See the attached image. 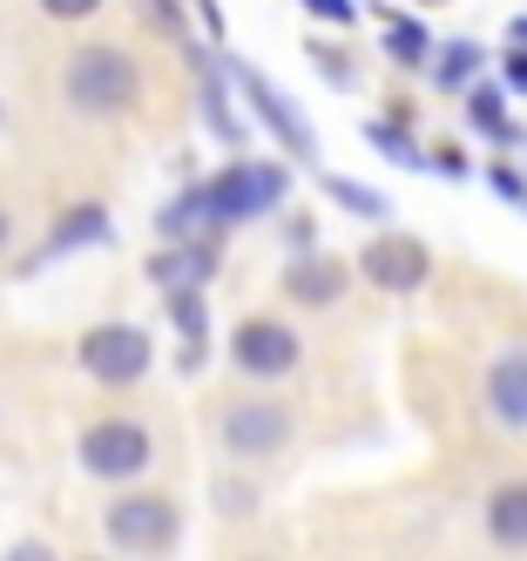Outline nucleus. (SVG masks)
Returning a JSON list of instances; mask_svg holds the SVG:
<instances>
[{"instance_id":"f257e3e1","label":"nucleus","mask_w":527,"mask_h":561,"mask_svg":"<svg viewBox=\"0 0 527 561\" xmlns=\"http://www.w3.org/2000/svg\"><path fill=\"white\" fill-rule=\"evenodd\" d=\"M61 95L75 115H95V123H115L142 102V61L122 42H81L61 68Z\"/></svg>"},{"instance_id":"f03ea898","label":"nucleus","mask_w":527,"mask_h":561,"mask_svg":"<svg viewBox=\"0 0 527 561\" xmlns=\"http://www.w3.org/2000/svg\"><path fill=\"white\" fill-rule=\"evenodd\" d=\"M203 196H210V224L230 230V224H251V217H271L284 196H291V163H251V156H230L217 176H203Z\"/></svg>"},{"instance_id":"7ed1b4c3","label":"nucleus","mask_w":527,"mask_h":561,"mask_svg":"<svg viewBox=\"0 0 527 561\" xmlns=\"http://www.w3.org/2000/svg\"><path fill=\"white\" fill-rule=\"evenodd\" d=\"M75 460H81V473H89V480L129 488V480H142L156 467V433L142 420H122V413L89 420V426H81V439H75Z\"/></svg>"},{"instance_id":"20e7f679","label":"nucleus","mask_w":527,"mask_h":561,"mask_svg":"<svg viewBox=\"0 0 527 561\" xmlns=\"http://www.w3.org/2000/svg\"><path fill=\"white\" fill-rule=\"evenodd\" d=\"M224 68H230V82H237L243 108H251L257 123H264V136H271V142H284V156H291V163H318V129L305 123V108H298L291 95H284V89L271 82V75H264V68L237 61V55H230Z\"/></svg>"},{"instance_id":"39448f33","label":"nucleus","mask_w":527,"mask_h":561,"mask_svg":"<svg viewBox=\"0 0 527 561\" xmlns=\"http://www.w3.org/2000/svg\"><path fill=\"white\" fill-rule=\"evenodd\" d=\"M102 535H108L122 554L156 561V554H170V548H176V535H183V507H176L170 494H156V488H136V494L108 501Z\"/></svg>"},{"instance_id":"423d86ee","label":"nucleus","mask_w":527,"mask_h":561,"mask_svg":"<svg viewBox=\"0 0 527 561\" xmlns=\"http://www.w3.org/2000/svg\"><path fill=\"white\" fill-rule=\"evenodd\" d=\"M291 407H277V399H224L217 407V439L230 460H277L291 447Z\"/></svg>"},{"instance_id":"0eeeda50","label":"nucleus","mask_w":527,"mask_h":561,"mask_svg":"<svg viewBox=\"0 0 527 561\" xmlns=\"http://www.w3.org/2000/svg\"><path fill=\"white\" fill-rule=\"evenodd\" d=\"M81 373L102 379V386H142L149 366H156V339L142 325H122V318H108V325H89L75 345Z\"/></svg>"},{"instance_id":"6e6552de","label":"nucleus","mask_w":527,"mask_h":561,"mask_svg":"<svg viewBox=\"0 0 527 561\" xmlns=\"http://www.w3.org/2000/svg\"><path fill=\"white\" fill-rule=\"evenodd\" d=\"M298 358H305V339L284 325V318L271 311H251V318H237V332H230V366L243 379H291L298 373Z\"/></svg>"},{"instance_id":"1a4fd4ad","label":"nucleus","mask_w":527,"mask_h":561,"mask_svg":"<svg viewBox=\"0 0 527 561\" xmlns=\"http://www.w3.org/2000/svg\"><path fill=\"white\" fill-rule=\"evenodd\" d=\"M358 277H365L373 291H392V298L426 291V277H433V251H426V237H405V230L373 237V244L358 251Z\"/></svg>"},{"instance_id":"9d476101","label":"nucleus","mask_w":527,"mask_h":561,"mask_svg":"<svg viewBox=\"0 0 527 561\" xmlns=\"http://www.w3.org/2000/svg\"><path fill=\"white\" fill-rule=\"evenodd\" d=\"M224 271V251H217V230L203 237H170V251H149L142 277L170 298V291H210V277Z\"/></svg>"},{"instance_id":"9b49d317","label":"nucleus","mask_w":527,"mask_h":561,"mask_svg":"<svg viewBox=\"0 0 527 561\" xmlns=\"http://www.w3.org/2000/svg\"><path fill=\"white\" fill-rule=\"evenodd\" d=\"M480 407L501 433H527V345H507L480 373Z\"/></svg>"},{"instance_id":"f8f14e48","label":"nucleus","mask_w":527,"mask_h":561,"mask_svg":"<svg viewBox=\"0 0 527 561\" xmlns=\"http://www.w3.org/2000/svg\"><path fill=\"white\" fill-rule=\"evenodd\" d=\"M284 298L291 305H305V311H332V305H345V291H352V264H339L332 251H298L291 264H284Z\"/></svg>"},{"instance_id":"ddd939ff","label":"nucleus","mask_w":527,"mask_h":561,"mask_svg":"<svg viewBox=\"0 0 527 561\" xmlns=\"http://www.w3.org/2000/svg\"><path fill=\"white\" fill-rule=\"evenodd\" d=\"M115 237V217L102 210V204H68L61 217H55V230L41 237V257L27 264V271H41V264H55V257H75V251H102Z\"/></svg>"},{"instance_id":"4468645a","label":"nucleus","mask_w":527,"mask_h":561,"mask_svg":"<svg viewBox=\"0 0 527 561\" xmlns=\"http://www.w3.org/2000/svg\"><path fill=\"white\" fill-rule=\"evenodd\" d=\"M480 528H486V541L507 548V554H520V548H527V480H501V488L486 494Z\"/></svg>"},{"instance_id":"2eb2a0df","label":"nucleus","mask_w":527,"mask_h":561,"mask_svg":"<svg viewBox=\"0 0 527 561\" xmlns=\"http://www.w3.org/2000/svg\"><path fill=\"white\" fill-rule=\"evenodd\" d=\"M460 108H467V129L486 136L494 149H514V142H520V129L507 123V82H473V89L460 95Z\"/></svg>"},{"instance_id":"dca6fc26","label":"nucleus","mask_w":527,"mask_h":561,"mask_svg":"<svg viewBox=\"0 0 527 561\" xmlns=\"http://www.w3.org/2000/svg\"><path fill=\"white\" fill-rule=\"evenodd\" d=\"M480 68H486L480 42H439L433 61H426V89H433V95H467V89L480 82Z\"/></svg>"},{"instance_id":"f3484780","label":"nucleus","mask_w":527,"mask_h":561,"mask_svg":"<svg viewBox=\"0 0 527 561\" xmlns=\"http://www.w3.org/2000/svg\"><path fill=\"white\" fill-rule=\"evenodd\" d=\"M196 61H203V89H196V108H203V123H210V136H217L224 149H237V142H243V123H237V108H230V68L217 75L203 48H196Z\"/></svg>"},{"instance_id":"a211bd4d","label":"nucleus","mask_w":527,"mask_h":561,"mask_svg":"<svg viewBox=\"0 0 527 561\" xmlns=\"http://www.w3.org/2000/svg\"><path fill=\"white\" fill-rule=\"evenodd\" d=\"M379 48H386V61L392 68H405V75H426V61H433V27L426 21H413V14H392L386 21V34H379Z\"/></svg>"},{"instance_id":"6ab92c4d","label":"nucleus","mask_w":527,"mask_h":561,"mask_svg":"<svg viewBox=\"0 0 527 561\" xmlns=\"http://www.w3.org/2000/svg\"><path fill=\"white\" fill-rule=\"evenodd\" d=\"M365 142H373L392 170H413V176L426 170V149H420L413 129H399V115H365Z\"/></svg>"},{"instance_id":"aec40b11","label":"nucleus","mask_w":527,"mask_h":561,"mask_svg":"<svg viewBox=\"0 0 527 561\" xmlns=\"http://www.w3.org/2000/svg\"><path fill=\"white\" fill-rule=\"evenodd\" d=\"M203 230H217V224H210V196H203V183L176 190L170 204L156 210V237H203Z\"/></svg>"},{"instance_id":"412c9836","label":"nucleus","mask_w":527,"mask_h":561,"mask_svg":"<svg viewBox=\"0 0 527 561\" xmlns=\"http://www.w3.org/2000/svg\"><path fill=\"white\" fill-rule=\"evenodd\" d=\"M318 190L332 196L345 217H358V224H392V204H386L373 183H358V176H318Z\"/></svg>"},{"instance_id":"4be33fe9","label":"nucleus","mask_w":527,"mask_h":561,"mask_svg":"<svg viewBox=\"0 0 527 561\" xmlns=\"http://www.w3.org/2000/svg\"><path fill=\"white\" fill-rule=\"evenodd\" d=\"M170 325L183 345H210V305H203V291H170Z\"/></svg>"},{"instance_id":"5701e85b","label":"nucleus","mask_w":527,"mask_h":561,"mask_svg":"<svg viewBox=\"0 0 527 561\" xmlns=\"http://www.w3.org/2000/svg\"><path fill=\"white\" fill-rule=\"evenodd\" d=\"M305 61H311L332 89H358V61H352V55H339L332 42H305Z\"/></svg>"},{"instance_id":"b1692460","label":"nucleus","mask_w":527,"mask_h":561,"mask_svg":"<svg viewBox=\"0 0 527 561\" xmlns=\"http://www.w3.org/2000/svg\"><path fill=\"white\" fill-rule=\"evenodd\" d=\"M142 14H149L162 34H170V42H190V27H183V8H176V0H142Z\"/></svg>"},{"instance_id":"393cba45","label":"nucleus","mask_w":527,"mask_h":561,"mask_svg":"<svg viewBox=\"0 0 527 561\" xmlns=\"http://www.w3.org/2000/svg\"><path fill=\"white\" fill-rule=\"evenodd\" d=\"M486 190L507 196V204H527V176H520V170H507V163H486Z\"/></svg>"},{"instance_id":"a878e982","label":"nucleus","mask_w":527,"mask_h":561,"mask_svg":"<svg viewBox=\"0 0 527 561\" xmlns=\"http://www.w3.org/2000/svg\"><path fill=\"white\" fill-rule=\"evenodd\" d=\"M298 8H305L311 21H332V27H352V21H358L352 0H298Z\"/></svg>"},{"instance_id":"bb28decb","label":"nucleus","mask_w":527,"mask_h":561,"mask_svg":"<svg viewBox=\"0 0 527 561\" xmlns=\"http://www.w3.org/2000/svg\"><path fill=\"white\" fill-rule=\"evenodd\" d=\"M48 21H89V14H102V0H34Z\"/></svg>"},{"instance_id":"cd10ccee","label":"nucleus","mask_w":527,"mask_h":561,"mask_svg":"<svg viewBox=\"0 0 527 561\" xmlns=\"http://www.w3.org/2000/svg\"><path fill=\"white\" fill-rule=\"evenodd\" d=\"M426 170H439V176H454V183H460V176H473V163H467L460 149H426Z\"/></svg>"},{"instance_id":"c85d7f7f","label":"nucleus","mask_w":527,"mask_h":561,"mask_svg":"<svg viewBox=\"0 0 527 561\" xmlns=\"http://www.w3.org/2000/svg\"><path fill=\"white\" fill-rule=\"evenodd\" d=\"M501 82H507V95H527V48L501 55Z\"/></svg>"},{"instance_id":"c756f323","label":"nucleus","mask_w":527,"mask_h":561,"mask_svg":"<svg viewBox=\"0 0 527 561\" xmlns=\"http://www.w3.org/2000/svg\"><path fill=\"white\" fill-rule=\"evenodd\" d=\"M190 8H196V27L210 34V48H217L224 42V8H217V0H190Z\"/></svg>"},{"instance_id":"7c9ffc66","label":"nucleus","mask_w":527,"mask_h":561,"mask_svg":"<svg viewBox=\"0 0 527 561\" xmlns=\"http://www.w3.org/2000/svg\"><path fill=\"white\" fill-rule=\"evenodd\" d=\"M0 561H61V554H55L48 541H14L8 554H0Z\"/></svg>"},{"instance_id":"2f4dec72","label":"nucleus","mask_w":527,"mask_h":561,"mask_svg":"<svg viewBox=\"0 0 527 561\" xmlns=\"http://www.w3.org/2000/svg\"><path fill=\"white\" fill-rule=\"evenodd\" d=\"M217 507H224V514H243V507H251V488H237V480H224V488H217Z\"/></svg>"},{"instance_id":"473e14b6","label":"nucleus","mask_w":527,"mask_h":561,"mask_svg":"<svg viewBox=\"0 0 527 561\" xmlns=\"http://www.w3.org/2000/svg\"><path fill=\"white\" fill-rule=\"evenodd\" d=\"M507 42H514V48H527V14H514V21H507Z\"/></svg>"},{"instance_id":"72a5a7b5","label":"nucleus","mask_w":527,"mask_h":561,"mask_svg":"<svg viewBox=\"0 0 527 561\" xmlns=\"http://www.w3.org/2000/svg\"><path fill=\"white\" fill-rule=\"evenodd\" d=\"M0 251H8V217H0Z\"/></svg>"},{"instance_id":"f704fd0d","label":"nucleus","mask_w":527,"mask_h":561,"mask_svg":"<svg viewBox=\"0 0 527 561\" xmlns=\"http://www.w3.org/2000/svg\"><path fill=\"white\" fill-rule=\"evenodd\" d=\"M0 123H8V102H0Z\"/></svg>"},{"instance_id":"c9c22d12","label":"nucleus","mask_w":527,"mask_h":561,"mask_svg":"<svg viewBox=\"0 0 527 561\" xmlns=\"http://www.w3.org/2000/svg\"><path fill=\"white\" fill-rule=\"evenodd\" d=\"M420 8H439V0H420Z\"/></svg>"},{"instance_id":"e433bc0d","label":"nucleus","mask_w":527,"mask_h":561,"mask_svg":"<svg viewBox=\"0 0 527 561\" xmlns=\"http://www.w3.org/2000/svg\"><path fill=\"white\" fill-rule=\"evenodd\" d=\"M89 561H102V554H89Z\"/></svg>"}]
</instances>
